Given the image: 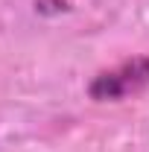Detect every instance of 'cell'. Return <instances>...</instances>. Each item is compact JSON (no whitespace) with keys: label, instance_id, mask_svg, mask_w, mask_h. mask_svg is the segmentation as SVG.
<instances>
[{"label":"cell","instance_id":"2","mask_svg":"<svg viewBox=\"0 0 149 152\" xmlns=\"http://www.w3.org/2000/svg\"><path fill=\"white\" fill-rule=\"evenodd\" d=\"M35 9L44 15H56L61 9H67V0H35Z\"/></svg>","mask_w":149,"mask_h":152},{"label":"cell","instance_id":"1","mask_svg":"<svg viewBox=\"0 0 149 152\" xmlns=\"http://www.w3.org/2000/svg\"><path fill=\"white\" fill-rule=\"evenodd\" d=\"M149 88V56H134L96 73L88 85V96L93 102H120Z\"/></svg>","mask_w":149,"mask_h":152}]
</instances>
